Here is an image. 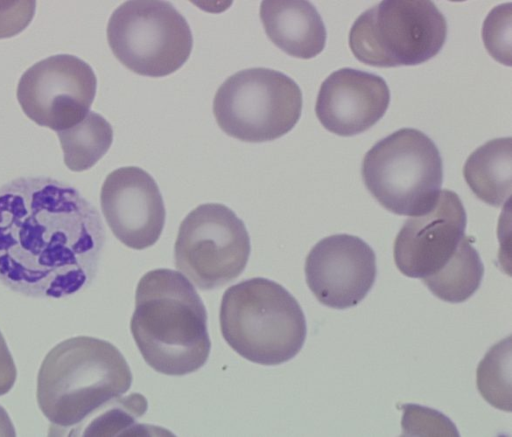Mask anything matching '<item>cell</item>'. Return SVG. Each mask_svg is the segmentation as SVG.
<instances>
[{"label": "cell", "mask_w": 512, "mask_h": 437, "mask_svg": "<svg viewBox=\"0 0 512 437\" xmlns=\"http://www.w3.org/2000/svg\"><path fill=\"white\" fill-rule=\"evenodd\" d=\"M221 333L243 358L273 366L294 358L306 339L304 313L282 285L256 277L230 286L220 306Z\"/></svg>", "instance_id": "4"}, {"label": "cell", "mask_w": 512, "mask_h": 437, "mask_svg": "<svg viewBox=\"0 0 512 437\" xmlns=\"http://www.w3.org/2000/svg\"><path fill=\"white\" fill-rule=\"evenodd\" d=\"M65 165L72 171L94 166L109 150L113 129L100 114L89 111L82 121L57 132Z\"/></svg>", "instance_id": "18"}, {"label": "cell", "mask_w": 512, "mask_h": 437, "mask_svg": "<svg viewBox=\"0 0 512 437\" xmlns=\"http://www.w3.org/2000/svg\"><path fill=\"white\" fill-rule=\"evenodd\" d=\"M390 103L386 81L370 72L341 68L321 84L315 106L320 123L339 136H353L375 125Z\"/></svg>", "instance_id": "14"}, {"label": "cell", "mask_w": 512, "mask_h": 437, "mask_svg": "<svg viewBox=\"0 0 512 437\" xmlns=\"http://www.w3.org/2000/svg\"><path fill=\"white\" fill-rule=\"evenodd\" d=\"M463 175L477 198L499 207L511 195V137L492 139L478 147L466 160Z\"/></svg>", "instance_id": "16"}, {"label": "cell", "mask_w": 512, "mask_h": 437, "mask_svg": "<svg viewBox=\"0 0 512 437\" xmlns=\"http://www.w3.org/2000/svg\"><path fill=\"white\" fill-rule=\"evenodd\" d=\"M376 274L373 249L349 234L323 238L305 261L308 287L321 304L335 309L361 302L373 287Z\"/></svg>", "instance_id": "11"}, {"label": "cell", "mask_w": 512, "mask_h": 437, "mask_svg": "<svg viewBox=\"0 0 512 437\" xmlns=\"http://www.w3.org/2000/svg\"><path fill=\"white\" fill-rule=\"evenodd\" d=\"M302 111V92L284 73L268 68L241 70L218 88L213 113L229 136L265 142L288 133Z\"/></svg>", "instance_id": "7"}, {"label": "cell", "mask_w": 512, "mask_h": 437, "mask_svg": "<svg viewBox=\"0 0 512 437\" xmlns=\"http://www.w3.org/2000/svg\"><path fill=\"white\" fill-rule=\"evenodd\" d=\"M260 18L270 40L290 56L311 59L325 47L324 22L309 1H263Z\"/></svg>", "instance_id": "15"}, {"label": "cell", "mask_w": 512, "mask_h": 437, "mask_svg": "<svg viewBox=\"0 0 512 437\" xmlns=\"http://www.w3.org/2000/svg\"><path fill=\"white\" fill-rule=\"evenodd\" d=\"M510 339L494 345L477 369V387L492 406L510 412Z\"/></svg>", "instance_id": "19"}, {"label": "cell", "mask_w": 512, "mask_h": 437, "mask_svg": "<svg viewBox=\"0 0 512 437\" xmlns=\"http://www.w3.org/2000/svg\"><path fill=\"white\" fill-rule=\"evenodd\" d=\"M35 1H0V39L21 33L32 21Z\"/></svg>", "instance_id": "22"}, {"label": "cell", "mask_w": 512, "mask_h": 437, "mask_svg": "<svg viewBox=\"0 0 512 437\" xmlns=\"http://www.w3.org/2000/svg\"><path fill=\"white\" fill-rule=\"evenodd\" d=\"M361 173L367 190L385 209L397 215L419 216L437 201L443 163L427 135L402 128L365 154Z\"/></svg>", "instance_id": "5"}, {"label": "cell", "mask_w": 512, "mask_h": 437, "mask_svg": "<svg viewBox=\"0 0 512 437\" xmlns=\"http://www.w3.org/2000/svg\"><path fill=\"white\" fill-rule=\"evenodd\" d=\"M96 87V75L88 63L74 55L57 54L23 73L17 99L28 118L58 132L84 119Z\"/></svg>", "instance_id": "10"}, {"label": "cell", "mask_w": 512, "mask_h": 437, "mask_svg": "<svg viewBox=\"0 0 512 437\" xmlns=\"http://www.w3.org/2000/svg\"><path fill=\"white\" fill-rule=\"evenodd\" d=\"M511 4L494 8L483 26V40L488 52L499 62L510 65Z\"/></svg>", "instance_id": "21"}, {"label": "cell", "mask_w": 512, "mask_h": 437, "mask_svg": "<svg viewBox=\"0 0 512 437\" xmlns=\"http://www.w3.org/2000/svg\"><path fill=\"white\" fill-rule=\"evenodd\" d=\"M13 423L3 407L0 406V436H15Z\"/></svg>", "instance_id": "24"}, {"label": "cell", "mask_w": 512, "mask_h": 437, "mask_svg": "<svg viewBox=\"0 0 512 437\" xmlns=\"http://www.w3.org/2000/svg\"><path fill=\"white\" fill-rule=\"evenodd\" d=\"M447 22L429 0H385L362 13L349 32V46L362 63L414 66L442 49Z\"/></svg>", "instance_id": "6"}, {"label": "cell", "mask_w": 512, "mask_h": 437, "mask_svg": "<svg viewBox=\"0 0 512 437\" xmlns=\"http://www.w3.org/2000/svg\"><path fill=\"white\" fill-rule=\"evenodd\" d=\"M131 384L130 367L113 344L78 336L60 342L45 356L37 378V402L51 422V435H72Z\"/></svg>", "instance_id": "3"}, {"label": "cell", "mask_w": 512, "mask_h": 437, "mask_svg": "<svg viewBox=\"0 0 512 437\" xmlns=\"http://www.w3.org/2000/svg\"><path fill=\"white\" fill-rule=\"evenodd\" d=\"M105 220L129 248L154 245L165 224V206L153 177L136 166L121 167L106 177L100 193Z\"/></svg>", "instance_id": "13"}, {"label": "cell", "mask_w": 512, "mask_h": 437, "mask_svg": "<svg viewBox=\"0 0 512 437\" xmlns=\"http://www.w3.org/2000/svg\"><path fill=\"white\" fill-rule=\"evenodd\" d=\"M251 246L243 221L227 206L206 203L182 221L174 246L176 268L198 288L211 290L236 279Z\"/></svg>", "instance_id": "9"}, {"label": "cell", "mask_w": 512, "mask_h": 437, "mask_svg": "<svg viewBox=\"0 0 512 437\" xmlns=\"http://www.w3.org/2000/svg\"><path fill=\"white\" fill-rule=\"evenodd\" d=\"M107 39L125 67L149 77L177 71L193 47L186 19L167 1L124 2L109 19Z\"/></svg>", "instance_id": "8"}, {"label": "cell", "mask_w": 512, "mask_h": 437, "mask_svg": "<svg viewBox=\"0 0 512 437\" xmlns=\"http://www.w3.org/2000/svg\"><path fill=\"white\" fill-rule=\"evenodd\" d=\"M147 409L146 399L141 394L117 398L73 432V436H112L117 429L126 426Z\"/></svg>", "instance_id": "20"}, {"label": "cell", "mask_w": 512, "mask_h": 437, "mask_svg": "<svg viewBox=\"0 0 512 437\" xmlns=\"http://www.w3.org/2000/svg\"><path fill=\"white\" fill-rule=\"evenodd\" d=\"M467 216L459 196L441 190L426 213L405 221L394 242V261L407 277L426 278L442 269L465 237Z\"/></svg>", "instance_id": "12"}, {"label": "cell", "mask_w": 512, "mask_h": 437, "mask_svg": "<svg viewBox=\"0 0 512 437\" xmlns=\"http://www.w3.org/2000/svg\"><path fill=\"white\" fill-rule=\"evenodd\" d=\"M130 329L143 359L159 373H193L209 357L205 306L178 271L155 269L139 280Z\"/></svg>", "instance_id": "2"}, {"label": "cell", "mask_w": 512, "mask_h": 437, "mask_svg": "<svg viewBox=\"0 0 512 437\" xmlns=\"http://www.w3.org/2000/svg\"><path fill=\"white\" fill-rule=\"evenodd\" d=\"M105 239L98 210L65 182L20 177L0 187V282L14 292L62 298L86 288Z\"/></svg>", "instance_id": "1"}, {"label": "cell", "mask_w": 512, "mask_h": 437, "mask_svg": "<svg viewBox=\"0 0 512 437\" xmlns=\"http://www.w3.org/2000/svg\"><path fill=\"white\" fill-rule=\"evenodd\" d=\"M483 275L481 258L470 238L465 236L447 264L434 275L421 280L439 299L460 303L477 291Z\"/></svg>", "instance_id": "17"}, {"label": "cell", "mask_w": 512, "mask_h": 437, "mask_svg": "<svg viewBox=\"0 0 512 437\" xmlns=\"http://www.w3.org/2000/svg\"><path fill=\"white\" fill-rule=\"evenodd\" d=\"M16 366L0 332V396L8 393L16 381Z\"/></svg>", "instance_id": "23"}]
</instances>
